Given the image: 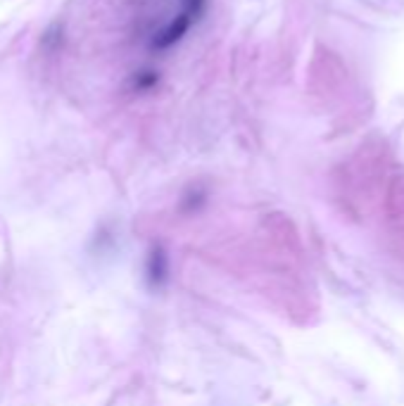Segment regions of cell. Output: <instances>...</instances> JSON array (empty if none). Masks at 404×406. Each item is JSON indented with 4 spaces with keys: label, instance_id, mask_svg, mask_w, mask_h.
<instances>
[{
    "label": "cell",
    "instance_id": "cell-1",
    "mask_svg": "<svg viewBox=\"0 0 404 406\" xmlns=\"http://www.w3.org/2000/svg\"><path fill=\"white\" fill-rule=\"evenodd\" d=\"M383 219L387 236L404 245V166L387 176L383 193Z\"/></svg>",
    "mask_w": 404,
    "mask_h": 406
},
{
    "label": "cell",
    "instance_id": "cell-2",
    "mask_svg": "<svg viewBox=\"0 0 404 406\" xmlns=\"http://www.w3.org/2000/svg\"><path fill=\"white\" fill-rule=\"evenodd\" d=\"M200 10H202V0H188L184 12L174 17V21H171L167 29H164L157 38H155L152 46L157 50H164V48H171L174 43H179L181 38L186 36V31L191 29L193 19L200 15Z\"/></svg>",
    "mask_w": 404,
    "mask_h": 406
}]
</instances>
